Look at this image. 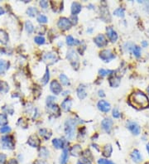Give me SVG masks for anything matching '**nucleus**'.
<instances>
[{"instance_id":"nucleus-1","label":"nucleus","mask_w":149,"mask_h":164,"mask_svg":"<svg viewBox=\"0 0 149 164\" xmlns=\"http://www.w3.org/2000/svg\"><path fill=\"white\" fill-rule=\"evenodd\" d=\"M129 103L137 109H143L149 106V100L146 94L140 91L134 92L129 96Z\"/></svg>"},{"instance_id":"nucleus-2","label":"nucleus","mask_w":149,"mask_h":164,"mask_svg":"<svg viewBox=\"0 0 149 164\" xmlns=\"http://www.w3.org/2000/svg\"><path fill=\"white\" fill-rule=\"evenodd\" d=\"M76 125H77V121L73 118L67 119L65 123V133H66V136L68 139L70 140L74 138Z\"/></svg>"},{"instance_id":"nucleus-3","label":"nucleus","mask_w":149,"mask_h":164,"mask_svg":"<svg viewBox=\"0 0 149 164\" xmlns=\"http://www.w3.org/2000/svg\"><path fill=\"white\" fill-rule=\"evenodd\" d=\"M66 57L70 61L72 67L76 69H78V67H79V57H78V55L76 54V52L74 50H70L67 52Z\"/></svg>"},{"instance_id":"nucleus-4","label":"nucleus","mask_w":149,"mask_h":164,"mask_svg":"<svg viewBox=\"0 0 149 164\" xmlns=\"http://www.w3.org/2000/svg\"><path fill=\"white\" fill-rule=\"evenodd\" d=\"M2 143H3V146L4 149L12 150V149H14V148H15V143H14L12 137L11 136L3 137Z\"/></svg>"},{"instance_id":"nucleus-5","label":"nucleus","mask_w":149,"mask_h":164,"mask_svg":"<svg viewBox=\"0 0 149 164\" xmlns=\"http://www.w3.org/2000/svg\"><path fill=\"white\" fill-rule=\"evenodd\" d=\"M58 59H59V56L56 52H48V53L45 54L44 57H43L44 61L48 65H52V64L55 63L58 61Z\"/></svg>"},{"instance_id":"nucleus-6","label":"nucleus","mask_w":149,"mask_h":164,"mask_svg":"<svg viewBox=\"0 0 149 164\" xmlns=\"http://www.w3.org/2000/svg\"><path fill=\"white\" fill-rule=\"evenodd\" d=\"M58 27L63 31L69 30L71 27V22H70V19H68L66 18H61L59 19L58 21Z\"/></svg>"},{"instance_id":"nucleus-7","label":"nucleus","mask_w":149,"mask_h":164,"mask_svg":"<svg viewBox=\"0 0 149 164\" xmlns=\"http://www.w3.org/2000/svg\"><path fill=\"white\" fill-rule=\"evenodd\" d=\"M100 57L105 62L110 61L115 58V56L110 50H103L100 53Z\"/></svg>"},{"instance_id":"nucleus-8","label":"nucleus","mask_w":149,"mask_h":164,"mask_svg":"<svg viewBox=\"0 0 149 164\" xmlns=\"http://www.w3.org/2000/svg\"><path fill=\"white\" fill-rule=\"evenodd\" d=\"M94 43L95 44L100 46V47H103V46H106L107 44H108V41L105 38V36H103V34H100L98 35L94 39Z\"/></svg>"},{"instance_id":"nucleus-9","label":"nucleus","mask_w":149,"mask_h":164,"mask_svg":"<svg viewBox=\"0 0 149 164\" xmlns=\"http://www.w3.org/2000/svg\"><path fill=\"white\" fill-rule=\"evenodd\" d=\"M128 128L129 130L133 133L135 135H138L140 134V131H141V128H140L139 125H137V123H135V122L133 121H129L128 123Z\"/></svg>"},{"instance_id":"nucleus-10","label":"nucleus","mask_w":149,"mask_h":164,"mask_svg":"<svg viewBox=\"0 0 149 164\" xmlns=\"http://www.w3.org/2000/svg\"><path fill=\"white\" fill-rule=\"evenodd\" d=\"M107 36L109 37V39L112 42V43H115L117 39H118V34L113 29L112 27H108L106 28Z\"/></svg>"},{"instance_id":"nucleus-11","label":"nucleus","mask_w":149,"mask_h":164,"mask_svg":"<svg viewBox=\"0 0 149 164\" xmlns=\"http://www.w3.org/2000/svg\"><path fill=\"white\" fill-rule=\"evenodd\" d=\"M98 108L102 112H109L110 109H111L110 104L105 101V100H100L99 103H98Z\"/></svg>"},{"instance_id":"nucleus-12","label":"nucleus","mask_w":149,"mask_h":164,"mask_svg":"<svg viewBox=\"0 0 149 164\" xmlns=\"http://www.w3.org/2000/svg\"><path fill=\"white\" fill-rule=\"evenodd\" d=\"M28 143L32 148H37V147L40 146L41 141H40V139L38 138V137L37 135H32L28 138Z\"/></svg>"},{"instance_id":"nucleus-13","label":"nucleus","mask_w":149,"mask_h":164,"mask_svg":"<svg viewBox=\"0 0 149 164\" xmlns=\"http://www.w3.org/2000/svg\"><path fill=\"white\" fill-rule=\"evenodd\" d=\"M101 125H102V127H103V129L106 131L108 134H110L113 125V121L111 120V118H104L103 121H102V124H101Z\"/></svg>"},{"instance_id":"nucleus-14","label":"nucleus","mask_w":149,"mask_h":164,"mask_svg":"<svg viewBox=\"0 0 149 164\" xmlns=\"http://www.w3.org/2000/svg\"><path fill=\"white\" fill-rule=\"evenodd\" d=\"M51 91L55 94H59L61 92V91H62L61 85L56 80H53L51 83Z\"/></svg>"},{"instance_id":"nucleus-15","label":"nucleus","mask_w":149,"mask_h":164,"mask_svg":"<svg viewBox=\"0 0 149 164\" xmlns=\"http://www.w3.org/2000/svg\"><path fill=\"white\" fill-rule=\"evenodd\" d=\"M100 13H101V18L104 20V22H110V12L107 9V7L101 6L100 9Z\"/></svg>"},{"instance_id":"nucleus-16","label":"nucleus","mask_w":149,"mask_h":164,"mask_svg":"<svg viewBox=\"0 0 149 164\" xmlns=\"http://www.w3.org/2000/svg\"><path fill=\"white\" fill-rule=\"evenodd\" d=\"M109 81H110V85L111 87H118L120 85L121 78L117 76H111V77H110V79H109Z\"/></svg>"},{"instance_id":"nucleus-17","label":"nucleus","mask_w":149,"mask_h":164,"mask_svg":"<svg viewBox=\"0 0 149 164\" xmlns=\"http://www.w3.org/2000/svg\"><path fill=\"white\" fill-rule=\"evenodd\" d=\"M69 159V150L68 149H63V152L60 158V163L61 164H66Z\"/></svg>"},{"instance_id":"nucleus-18","label":"nucleus","mask_w":149,"mask_h":164,"mask_svg":"<svg viewBox=\"0 0 149 164\" xmlns=\"http://www.w3.org/2000/svg\"><path fill=\"white\" fill-rule=\"evenodd\" d=\"M131 157H132V159L135 162H139L142 161V155H141L139 151L137 150V149H135V150L133 151V152L131 153Z\"/></svg>"},{"instance_id":"nucleus-19","label":"nucleus","mask_w":149,"mask_h":164,"mask_svg":"<svg viewBox=\"0 0 149 164\" xmlns=\"http://www.w3.org/2000/svg\"><path fill=\"white\" fill-rule=\"evenodd\" d=\"M70 153L74 157H79L81 154V147L80 145H74L70 149Z\"/></svg>"},{"instance_id":"nucleus-20","label":"nucleus","mask_w":149,"mask_h":164,"mask_svg":"<svg viewBox=\"0 0 149 164\" xmlns=\"http://www.w3.org/2000/svg\"><path fill=\"white\" fill-rule=\"evenodd\" d=\"M8 35L4 30L0 29V43L2 44H7L8 42Z\"/></svg>"},{"instance_id":"nucleus-21","label":"nucleus","mask_w":149,"mask_h":164,"mask_svg":"<svg viewBox=\"0 0 149 164\" xmlns=\"http://www.w3.org/2000/svg\"><path fill=\"white\" fill-rule=\"evenodd\" d=\"M81 11V5L79 3H73L71 6V12L74 16H76Z\"/></svg>"},{"instance_id":"nucleus-22","label":"nucleus","mask_w":149,"mask_h":164,"mask_svg":"<svg viewBox=\"0 0 149 164\" xmlns=\"http://www.w3.org/2000/svg\"><path fill=\"white\" fill-rule=\"evenodd\" d=\"M77 94H78V97L80 99V100H83L86 97V92H85V87L84 85H80L78 89H77Z\"/></svg>"},{"instance_id":"nucleus-23","label":"nucleus","mask_w":149,"mask_h":164,"mask_svg":"<svg viewBox=\"0 0 149 164\" xmlns=\"http://www.w3.org/2000/svg\"><path fill=\"white\" fill-rule=\"evenodd\" d=\"M71 104H72V102H71V100H69V99H66V100H65L62 103H61V109H63L64 111L67 112V111H69L71 108Z\"/></svg>"},{"instance_id":"nucleus-24","label":"nucleus","mask_w":149,"mask_h":164,"mask_svg":"<svg viewBox=\"0 0 149 164\" xmlns=\"http://www.w3.org/2000/svg\"><path fill=\"white\" fill-rule=\"evenodd\" d=\"M39 134L43 138H45L46 140L49 139L51 136H52V132L46 128H42L39 130Z\"/></svg>"},{"instance_id":"nucleus-25","label":"nucleus","mask_w":149,"mask_h":164,"mask_svg":"<svg viewBox=\"0 0 149 164\" xmlns=\"http://www.w3.org/2000/svg\"><path fill=\"white\" fill-rule=\"evenodd\" d=\"M113 149H112V146L110 145V144H107L103 147V155L104 157H106V158H109L111 156V153H112Z\"/></svg>"},{"instance_id":"nucleus-26","label":"nucleus","mask_w":149,"mask_h":164,"mask_svg":"<svg viewBox=\"0 0 149 164\" xmlns=\"http://www.w3.org/2000/svg\"><path fill=\"white\" fill-rule=\"evenodd\" d=\"M9 63L4 60H0V74H3L8 69Z\"/></svg>"},{"instance_id":"nucleus-27","label":"nucleus","mask_w":149,"mask_h":164,"mask_svg":"<svg viewBox=\"0 0 149 164\" xmlns=\"http://www.w3.org/2000/svg\"><path fill=\"white\" fill-rule=\"evenodd\" d=\"M52 144L55 147L56 149H62L64 147V142L62 139H59V138H55L52 140Z\"/></svg>"},{"instance_id":"nucleus-28","label":"nucleus","mask_w":149,"mask_h":164,"mask_svg":"<svg viewBox=\"0 0 149 164\" xmlns=\"http://www.w3.org/2000/svg\"><path fill=\"white\" fill-rule=\"evenodd\" d=\"M9 91V86L5 81H0V92L3 94H6Z\"/></svg>"},{"instance_id":"nucleus-29","label":"nucleus","mask_w":149,"mask_h":164,"mask_svg":"<svg viewBox=\"0 0 149 164\" xmlns=\"http://www.w3.org/2000/svg\"><path fill=\"white\" fill-rule=\"evenodd\" d=\"M39 156L42 158H47L49 156V151L45 147H42L39 149Z\"/></svg>"},{"instance_id":"nucleus-30","label":"nucleus","mask_w":149,"mask_h":164,"mask_svg":"<svg viewBox=\"0 0 149 164\" xmlns=\"http://www.w3.org/2000/svg\"><path fill=\"white\" fill-rule=\"evenodd\" d=\"M37 9L36 8H33V7H30V8H28V10H27V13H28V16H30V17H35V16L37 15Z\"/></svg>"},{"instance_id":"nucleus-31","label":"nucleus","mask_w":149,"mask_h":164,"mask_svg":"<svg viewBox=\"0 0 149 164\" xmlns=\"http://www.w3.org/2000/svg\"><path fill=\"white\" fill-rule=\"evenodd\" d=\"M25 28H26V31L28 32V33H32L34 31L33 25L30 21H27L25 22Z\"/></svg>"},{"instance_id":"nucleus-32","label":"nucleus","mask_w":149,"mask_h":164,"mask_svg":"<svg viewBox=\"0 0 149 164\" xmlns=\"http://www.w3.org/2000/svg\"><path fill=\"white\" fill-rule=\"evenodd\" d=\"M60 80H61V82L62 85H70V80L68 79V77H67L66 75H64V74H61V75H60Z\"/></svg>"},{"instance_id":"nucleus-33","label":"nucleus","mask_w":149,"mask_h":164,"mask_svg":"<svg viewBox=\"0 0 149 164\" xmlns=\"http://www.w3.org/2000/svg\"><path fill=\"white\" fill-rule=\"evenodd\" d=\"M77 164H92L91 160H90V158L87 157H82L78 160Z\"/></svg>"},{"instance_id":"nucleus-34","label":"nucleus","mask_w":149,"mask_h":164,"mask_svg":"<svg viewBox=\"0 0 149 164\" xmlns=\"http://www.w3.org/2000/svg\"><path fill=\"white\" fill-rule=\"evenodd\" d=\"M49 78H50V72H49L48 69H46V73H45V75H44V76H43V78L42 79L41 81H42V83L43 85H46V83L48 82Z\"/></svg>"},{"instance_id":"nucleus-35","label":"nucleus","mask_w":149,"mask_h":164,"mask_svg":"<svg viewBox=\"0 0 149 164\" xmlns=\"http://www.w3.org/2000/svg\"><path fill=\"white\" fill-rule=\"evenodd\" d=\"M132 50H133L134 54L137 57H139L140 56H141V48H140L139 46H134L132 47Z\"/></svg>"},{"instance_id":"nucleus-36","label":"nucleus","mask_w":149,"mask_h":164,"mask_svg":"<svg viewBox=\"0 0 149 164\" xmlns=\"http://www.w3.org/2000/svg\"><path fill=\"white\" fill-rule=\"evenodd\" d=\"M8 124V118L4 114H0V125L3 126Z\"/></svg>"},{"instance_id":"nucleus-37","label":"nucleus","mask_w":149,"mask_h":164,"mask_svg":"<svg viewBox=\"0 0 149 164\" xmlns=\"http://www.w3.org/2000/svg\"><path fill=\"white\" fill-rule=\"evenodd\" d=\"M113 72H114L113 70H104V69H100V71H99L100 75L102 76H107V75H111V74Z\"/></svg>"},{"instance_id":"nucleus-38","label":"nucleus","mask_w":149,"mask_h":164,"mask_svg":"<svg viewBox=\"0 0 149 164\" xmlns=\"http://www.w3.org/2000/svg\"><path fill=\"white\" fill-rule=\"evenodd\" d=\"M35 43H37L38 45H42L45 43V38L42 36H38L35 37Z\"/></svg>"},{"instance_id":"nucleus-39","label":"nucleus","mask_w":149,"mask_h":164,"mask_svg":"<svg viewBox=\"0 0 149 164\" xmlns=\"http://www.w3.org/2000/svg\"><path fill=\"white\" fill-rule=\"evenodd\" d=\"M113 13H114V15L116 16H119V17H121V18H123L124 16V10L123 9H121V8H119V9H117L113 12Z\"/></svg>"},{"instance_id":"nucleus-40","label":"nucleus","mask_w":149,"mask_h":164,"mask_svg":"<svg viewBox=\"0 0 149 164\" xmlns=\"http://www.w3.org/2000/svg\"><path fill=\"white\" fill-rule=\"evenodd\" d=\"M56 100V99L54 96H48L47 99H46V104H47V106H48V105L54 104H55Z\"/></svg>"},{"instance_id":"nucleus-41","label":"nucleus","mask_w":149,"mask_h":164,"mask_svg":"<svg viewBox=\"0 0 149 164\" xmlns=\"http://www.w3.org/2000/svg\"><path fill=\"white\" fill-rule=\"evenodd\" d=\"M37 21L39 22L40 23H46V22H47V18H46L45 15L40 14V15L37 17Z\"/></svg>"},{"instance_id":"nucleus-42","label":"nucleus","mask_w":149,"mask_h":164,"mask_svg":"<svg viewBox=\"0 0 149 164\" xmlns=\"http://www.w3.org/2000/svg\"><path fill=\"white\" fill-rule=\"evenodd\" d=\"M66 43L67 45L69 46H73L76 43V41L74 40V38L71 36H68L66 37Z\"/></svg>"},{"instance_id":"nucleus-43","label":"nucleus","mask_w":149,"mask_h":164,"mask_svg":"<svg viewBox=\"0 0 149 164\" xmlns=\"http://www.w3.org/2000/svg\"><path fill=\"white\" fill-rule=\"evenodd\" d=\"M98 164H114L112 161L110 160H107V159H104V158H100L99 159L98 161Z\"/></svg>"},{"instance_id":"nucleus-44","label":"nucleus","mask_w":149,"mask_h":164,"mask_svg":"<svg viewBox=\"0 0 149 164\" xmlns=\"http://www.w3.org/2000/svg\"><path fill=\"white\" fill-rule=\"evenodd\" d=\"M7 163V156L3 153H0V164Z\"/></svg>"},{"instance_id":"nucleus-45","label":"nucleus","mask_w":149,"mask_h":164,"mask_svg":"<svg viewBox=\"0 0 149 164\" xmlns=\"http://www.w3.org/2000/svg\"><path fill=\"white\" fill-rule=\"evenodd\" d=\"M11 130V128H10L9 126H3L0 128V132L2 133V134H6V133H8L9 131Z\"/></svg>"},{"instance_id":"nucleus-46","label":"nucleus","mask_w":149,"mask_h":164,"mask_svg":"<svg viewBox=\"0 0 149 164\" xmlns=\"http://www.w3.org/2000/svg\"><path fill=\"white\" fill-rule=\"evenodd\" d=\"M113 116L114 118H119L120 117V113H119V109H117V108L113 109Z\"/></svg>"},{"instance_id":"nucleus-47","label":"nucleus","mask_w":149,"mask_h":164,"mask_svg":"<svg viewBox=\"0 0 149 164\" xmlns=\"http://www.w3.org/2000/svg\"><path fill=\"white\" fill-rule=\"evenodd\" d=\"M77 17L76 16H71V18H70V22H71V24H74V25H76L77 24Z\"/></svg>"},{"instance_id":"nucleus-48","label":"nucleus","mask_w":149,"mask_h":164,"mask_svg":"<svg viewBox=\"0 0 149 164\" xmlns=\"http://www.w3.org/2000/svg\"><path fill=\"white\" fill-rule=\"evenodd\" d=\"M40 5L41 7L42 8V9H46L47 7H48V2L47 1H41L40 2Z\"/></svg>"},{"instance_id":"nucleus-49","label":"nucleus","mask_w":149,"mask_h":164,"mask_svg":"<svg viewBox=\"0 0 149 164\" xmlns=\"http://www.w3.org/2000/svg\"><path fill=\"white\" fill-rule=\"evenodd\" d=\"M8 164H19V162H18V161H17L16 159L12 158V159H10L9 161H8Z\"/></svg>"},{"instance_id":"nucleus-50","label":"nucleus","mask_w":149,"mask_h":164,"mask_svg":"<svg viewBox=\"0 0 149 164\" xmlns=\"http://www.w3.org/2000/svg\"><path fill=\"white\" fill-rule=\"evenodd\" d=\"M34 164H48L46 161L44 160H37V161L34 162Z\"/></svg>"},{"instance_id":"nucleus-51","label":"nucleus","mask_w":149,"mask_h":164,"mask_svg":"<svg viewBox=\"0 0 149 164\" xmlns=\"http://www.w3.org/2000/svg\"><path fill=\"white\" fill-rule=\"evenodd\" d=\"M99 95H100V96H102V97H103V96H104L105 94H103V91H99Z\"/></svg>"},{"instance_id":"nucleus-52","label":"nucleus","mask_w":149,"mask_h":164,"mask_svg":"<svg viewBox=\"0 0 149 164\" xmlns=\"http://www.w3.org/2000/svg\"><path fill=\"white\" fill-rule=\"evenodd\" d=\"M142 45H143V47H145V46H147L148 45V43H147V42H145V41H143V43H142Z\"/></svg>"},{"instance_id":"nucleus-53","label":"nucleus","mask_w":149,"mask_h":164,"mask_svg":"<svg viewBox=\"0 0 149 164\" xmlns=\"http://www.w3.org/2000/svg\"><path fill=\"white\" fill-rule=\"evenodd\" d=\"M3 13H4V10H3V9L2 7H0V15H2Z\"/></svg>"},{"instance_id":"nucleus-54","label":"nucleus","mask_w":149,"mask_h":164,"mask_svg":"<svg viewBox=\"0 0 149 164\" xmlns=\"http://www.w3.org/2000/svg\"><path fill=\"white\" fill-rule=\"evenodd\" d=\"M147 152H148V153H149V143L147 145Z\"/></svg>"},{"instance_id":"nucleus-55","label":"nucleus","mask_w":149,"mask_h":164,"mask_svg":"<svg viewBox=\"0 0 149 164\" xmlns=\"http://www.w3.org/2000/svg\"><path fill=\"white\" fill-rule=\"evenodd\" d=\"M147 93H148V94H149V86L147 87Z\"/></svg>"}]
</instances>
